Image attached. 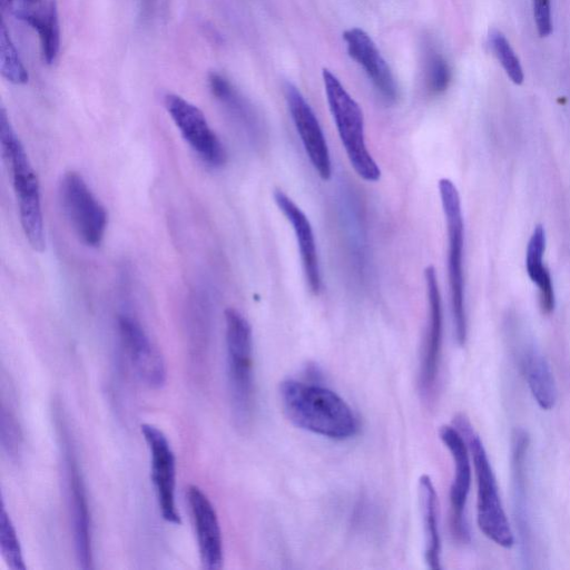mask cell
<instances>
[{"label": "cell", "mask_w": 570, "mask_h": 570, "mask_svg": "<svg viewBox=\"0 0 570 570\" xmlns=\"http://www.w3.org/2000/svg\"><path fill=\"white\" fill-rule=\"evenodd\" d=\"M278 393L283 411L295 426L335 441L357 434V416L331 389L289 379L281 383Z\"/></svg>", "instance_id": "1"}, {"label": "cell", "mask_w": 570, "mask_h": 570, "mask_svg": "<svg viewBox=\"0 0 570 570\" xmlns=\"http://www.w3.org/2000/svg\"><path fill=\"white\" fill-rule=\"evenodd\" d=\"M0 145L12 180L24 236L30 246L41 253L46 248V233L39 180L3 107L0 111Z\"/></svg>", "instance_id": "2"}, {"label": "cell", "mask_w": 570, "mask_h": 570, "mask_svg": "<svg viewBox=\"0 0 570 570\" xmlns=\"http://www.w3.org/2000/svg\"><path fill=\"white\" fill-rule=\"evenodd\" d=\"M227 382L230 407L239 428L250 424L255 411L253 335L248 321L235 308L225 311Z\"/></svg>", "instance_id": "3"}, {"label": "cell", "mask_w": 570, "mask_h": 570, "mask_svg": "<svg viewBox=\"0 0 570 570\" xmlns=\"http://www.w3.org/2000/svg\"><path fill=\"white\" fill-rule=\"evenodd\" d=\"M472 458L476 480V521L482 533L502 548L514 544V535L504 512L495 476L478 433L463 416L456 421Z\"/></svg>", "instance_id": "4"}, {"label": "cell", "mask_w": 570, "mask_h": 570, "mask_svg": "<svg viewBox=\"0 0 570 570\" xmlns=\"http://www.w3.org/2000/svg\"><path fill=\"white\" fill-rule=\"evenodd\" d=\"M322 77L327 104L351 166L365 181H377L381 169L365 142L361 107L331 70L324 68Z\"/></svg>", "instance_id": "5"}, {"label": "cell", "mask_w": 570, "mask_h": 570, "mask_svg": "<svg viewBox=\"0 0 570 570\" xmlns=\"http://www.w3.org/2000/svg\"><path fill=\"white\" fill-rule=\"evenodd\" d=\"M439 194L448 233V277L451 296L454 335L458 344L466 341V314L464 303L463 247L464 224L459 191L452 180H439Z\"/></svg>", "instance_id": "6"}, {"label": "cell", "mask_w": 570, "mask_h": 570, "mask_svg": "<svg viewBox=\"0 0 570 570\" xmlns=\"http://www.w3.org/2000/svg\"><path fill=\"white\" fill-rule=\"evenodd\" d=\"M59 197L65 215L81 242L90 247L100 246L108 215L79 173L69 170L62 175Z\"/></svg>", "instance_id": "7"}, {"label": "cell", "mask_w": 570, "mask_h": 570, "mask_svg": "<svg viewBox=\"0 0 570 570\" xmlns=\"http://www.w3.org/2000/svg\"><path fill=\"white\" fill-rule=\"evenodd\" d=\"M57 429L61 440L70 514L72 519L73 544L77 562L82 569L92 568L91 520L85 482L61 413L57 412Z\"/></svg>", "instance_id": "8"}, {"label": "cell", "mask_w": 570, "mask_h": 570, "mask_svg": "<svg viewBox=\"0 0 570 570\" xmlns=\"http://www.w3.org/2000/svg\"><path fill=\"white\" fill-rule=\"evenodd\" d=\"M164 105L183 138L198 157L213 168L224 166L227 160L226 149L204 112L176 94L165 95Z\"/></svg>", "instance_id": "9"}, {"label": "cell", "mask_w": 570, "mask_h": 570, "mask_svg": "<svg viewBox=\"0 0 570 570\" xmlns=\"http://www.w3.org/2000/svg\"><path fill=\"white\" fill-rule=\"evenodd\" d=\"M141 433L150 455V476L159 511L165 521L179 524L176 507V460L170 443L161 430L151 424H142Z\"/></svg>", "instance_id": "10"}, {"label": "cell", "mask_w": 570, "mask_h": 570, "mask_svg": "<svg viewBox=\"0 0 570 570\" xmlns=\"http://www.w3.org/2000/svg\"><path fill=\"white\" fill-rule=\"evenodd\" d=\"M424 277L428 296V320L420 358L419 387L422 395L428 397L433 393L439 374L443 312L436 271L432 265L425 268Z\"/></svg>", "instance_id": "11"}, {"label": "cell", "mask_w": 570, "mask_h": 570, "mask_svg": "<svg viewBox=\"0 0 570 570\" xmlns=\"http://www.w3.org/2000/svg\"><path fill=\"white\" fill-rule=\"evenodd\" d=\"M439 435L453 461V481L450 488L451 527L460 541L469 540L465 522V504L471 485L470 450L463 434L451 425L440 428Z\"/></svg>", "instance_id": "12"}, {"label": "cell", "mask_w": 570, "mask_h": 570, "mask_svg": "<svg viewBox=\"0 0 570 570\" xmlns=\"http://www.w3.org/2000/svg\"><path fill=\"white\" fill-rule=\"evenodd\" d=\"M284 94L294 126L312 166L322 179H330L331 155L315 112L293 83H285Z\"/></svg>", "instance_id": "13"}, {"label": "cell", "mask_w": 570, "mask_h": 570, "mask_svg": "<svg viewBox=\"0 0 570 570\" xmlns=\"http://www.w3.org/2000/svg\"><path fill=\"white\" fill-rule=\"evenodd\" d=\"M121 344L139 379L151 389H160L166 383L167 371L163 355L140 323L131 315L118 317Z\"/></svg>", "instance_id": "14"}, {"label": "cell", "mask_w": 570, "mask_h": 570, "mask_svg": "<svg viewBox=\"0 0 570 570\" xmlns=\"http://www.w3.org/2000/svg\"><path fill=\"white\" fill-rule=\"evenodd\" d=\"M187 499L202 566L207 570H218L223 567L224 550L216 510L208 497L197 485L188 488Z\"/></svg>", "instance_id": "15"}, {"label": "cell", "mask_w": 570, "mask_h": 570, "mask_svg": "<svg viewBox=\"0 0 570 570\" xmlns=\"http://www.w3.org/2000/svg\"><path fill=\"white\" fill-rule=\"evenodd\" d=\"M348 56L366 73L380 97L386 104H394L399 96L395 78L372 38L360 28L343 33Z\"/></svg>", "instance_id": "16"}, {"label": "cell", "mask_w": 570, "mask_h": 570, "mask_svg": "<svg viewBox=\"0 0 570 570\" xmlns=\"http://www.w3.org/2000/svg\"><path fill=\"white\" fill-rule=\"evenodd\" d=\"M274 199L292 225L307 286L312 293L318 294L322 287V277L312 225L305 213L283 190L276 189Z\"/></svg>", "instance_id": "17"}, {"label": "cell", "mask_w": 570, "mask_h": 570, "mask_svg": "<svg viewBox=\"0 0 570 570\" xmlns=\"http://www.w3.org/2000/svg\"><path fill=\"white\" fill-rule=\"evenodd\" d=\"M208 83L214 97L224 106L248 142L256 149L266 145V131L257 112L237 89L218 72H210Z\"/></svg>", "instance_id": "18"}, {"label": "cell", "mask_w": 570, "mask_h": 570, "mask_svg": "<svg viewBox=\"0 0 570 570\" xmlns=\"http://www.w3.org/2000/svg\"><path fill=\"white\" fill-rule=\"evenodd\" d=\"M519 364L530 392L542 410H551L558 399V390L549 362L533 344L527 343L519 351Z\"/></svg>", "instance_id": "19"}, {"label": "cell", "mask_w": 570, "mask_h": 570, "mask_svg": "<svg viewBox=\"0 0 570 570\" xmlns=\"http://www.w3.org/2000/svg\"><path fill=\"white\" fill-rule=\"evenodd\" d=\"M419 508L424 535V559L430 569L441 566V537L439 529V501L432 479L422 474L417 482Z\"/></svg>", "instance_id": "20"}, {"label": "cell", "mask_w": 570, "mask_h": 570, "mask_svg": "<svg viewBox=\"0 0 570 570\" xmlns=\"http://www.w3.org/2000/svg\"><path fill=\"white\" fill-rule=\"evenodd\" d=\"M544 250L546 232L542 225H537L527 246L525 266L530 279L539 289L541 311L550 314L554 309L556 297L551 275L543 264Z\"/></svg>", "instance_id": "21"}, {"label": "cell", "mask_w": 570, "mask_h": 570, "mask_svg": "<svg viewBox=\"0 0 570 570\" xmlns=\"http://www.w3.org/2000/svg\"><path fill=\"white\" fill-rule=\"evenodd\" d=\"M22 21L37 32L46 63H53L60 50V27L56 0L43 1Z\"/></svg>", "instance_id": "22"}, {"label": "cell", "mask_w": 570, "mask_h": 570, "mask_svg": "<svg viewBox=\"0 0 570 570\" xmlns=\"http://www.w3.org/2000/svg\"><path fill=\"white\" fill-rule=\"evenodd\" d=\"M530 439L524 430H515L512 435V474L515 492V502L520 522L525 528V468L527 454L529 450Z\"/></svg>", "instance_id": "23"}, {"label": "cell", "mask_w": 570, "mask_h": 570, "mask_svg": "<svg viewBox=\"0 0 570 570\" xmlns=\"http://www.w3.org/2000/svg\"><path fill=\"white\" fill-rule=\"evenodd\" d=\"M0 71L13 85H24L29 80L28 71L3 21L0 27Z\"/></svg>", "instance_id": "24"}, {"label": "cell", "mask_w": 570, "mask_h": 570, "mask_svg": "<svg viewBox=\"0 0 570 570\" xmlns=\"http://www.w3.org/2000/svg\"><path fill=\"white\" fill-rule=\"evenodd\" d=\"M0 443L9 460L13 462L19 460L22 452L23 434L12 406L6 404L4 400L1 402L0 410Z\"/></svg>", "instance_id": "25"}, {"label": "cell", "mask_w": 570, "mask_h": 570, "mask_svg": "<svg viewBox=\"0 0 570 570\" xmlns=\"http://www.w3.org/2000/svg\"><path fill=\"white\" fill-rule=\"evenodd\" d=\"M0 549L2 558L10 569H26L20 541L3 502L0 512Z\"/></svg>", "instance_id": "26"}, {"label": "cell", "mask_w": 570, "mask_h": 570, "mask_svg": "<svg viewBox=\"0 0 570 570\" xmlns=\"http://www.w3.org/2000/svg\"><path fill=\"white\" fill-rule=\"evenodd\" d=\"M488 41L493 55L511 81L515 85H521L524 79L523 70L505 36L500 30L492 29L489 31Z\"/></svg>", "instance_id": "27"}, {"label": "cell", "mask_w": 570, "mask_h": 570, "mask_svg": "<svg viewBox=\"0 0 570 570\" xmlns=\"http://www.w3.org/2000/svg\"><path fill=\"white\" fill-rule=\"evenodd\" d=\"M451 81V69L443 56L430 50L425 62V86L430 94H443Z\"/></svg>", "instance_id": "28"}, {"label": "cell", "mask_w": 570, "mask_h": 570, "mask_svg": "<svg viewBox=\"0 0 570 570\" xmlns=\"http://www.w3.org/2000/svg\"><path fill=\"white\" fill-rule=\"evenodd\" d=\"M532 9L538 35L548 37L552 32L550 0H532Z\"/></svg>", "instance_id": "29"}, {"label": "cell", "mask_w": 570, "mask_h": 570, "mask_svg": "<svg viewBox=\"0 0 570 570\" xmlns=\"http://www.w3.org/2000/svg\"><path fill=\"white\" fill-rule=\"evenodd\" d=\"M45 0H2V6L17 19L23 18Z\"/></svg>", "instance_id": "30"}, {"label": "cell", "mask_w": 570, "mask_h": 570, "mask_svg": "<svg viewBox=\"0 0 570 570\" xmlns=\"http://www.w3.org/2000/svg\"><path fill=\"white\" fill-rule=\"evenodd\" d=\"M153 1L154 0H141L142 8H144L142 10L144 11H148L150 9L151 4H153Z\"/></svg>", "instance_id": "31"}]
</instances>
